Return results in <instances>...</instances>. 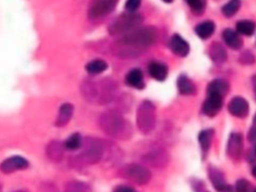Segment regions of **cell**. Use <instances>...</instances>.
Instances as JSON below:
<instances>
[{"instance_id": "cell-1", "label": "cell", "mask_w": 256, "mask_h": 192, "mask_svg": "<svg viewBox=\"0 0 256 192\" xmlns=\"http://www.w3.org/2000/svg\"><path fill=\"white\" fill-rule=\"evenodd\" d=\"M158 37L157 29L152 26L138 27L124 34L112 46V52L116 57L130 58L139 55L142 50L153 45Z\"/></svg>"}, {"instance_id": "cell-2", "label": "cell", "mask_w": 256, "mask_h": 192, "mask_svg": "<svg viewBox=\"0 0 256 192\" xmlns=\"http://www.w3.org/2000/svg\"><path fill=\"white\" fill-rule=\"evenodd\" d=\"M80 91L83 98L94 105H106L117 97L118 85L111 78H90L82 82Z\"/></svg>"}, {"instance_id": "cell-3", "label": "cell", "mask_w": 256, "mask_h": 192, "mask_svg": "<svg viewBox=\"0 0 256 192\" xmlns=\"http://www.w3.org/2000/svg\"><path fill=\"white\" fill-rule=\"evenodd\" d=\"M111 143L106 141L96 139V138H87L83 140L81 152L71 158V164L74 166H86L99 163L101 160L111 161L112 157L117 155L116 148Z\"/></svg>"}, {"instance_id": "cell-4", "label": "cell", "mask_w": 256, "mask_h": 192, "mask_svg": "<svg viewBox=\"0 0 256 192\" xmlns=\"http://www.w3.org/2000/svg\"><path fill=\"white\" fill-rule=\"evenodd\" d=\"M98 124L107 136L117 140H127L133 133L130 122L116 111H107L101 114Z\"/></svg>"}, {"instance_id": "cell-5", "label": "cell", "mask_w": 256, "mask_h": 192, "mask_svg": "<svg viewBox=\"0 0 256 192\" xmlns=\"http://www.w3.org/2000/svg\"><path fill=\"white\" fill-rule=\"evenodd\" d=\"M143 22L142 15L136 12H126L117 17L108 27L110 35H124L138 28Z\"/></svg>"}, {"instance_id": "cell-6", "label": "cell", "mask_w": 256, "mask_h": 192, "mask_svg": "<svg viewBox=\"0 0 256 192\" xmlns=\"http://www.w3.org/2000/svg\"><path fill=\"white\" fill-rule=\"evenodd\" d=\"M137 127L143 134L150 133L156 123V109L152 102L144 100L140 103L136 114Z\"/></svg>"}, {"instance_id": "cell-7", "label": "cell", "mask_w": 256, "mask_h": 192, "mask_svg": "<svg viewBox=\"0 0 256 192\" xmlns=\"http://www.w3.org/2000/svg\"><path fill=\"white\" fill-rule=\"evenodd\" d=\"M119 175L138 185H144L148 183L151 178L150 171L142 165L136 163L127 164L121 167L119 170Z\"/></svg>"}, {"instance_id": "cell-8", "label": "cell", "mask_w": 256, "mask_h": 192, "mask_svg": "<svg viewBox=\"0 0 256 192\" xmlns=\"http://www.w3.org/2000/svg\"><path fill=\"white\" fill-rule=\"evenodd\" d=\"M118 0H91L88 8V16L90 19H98L111 13Z\"/></svg>"}, {"instance_id": "cell-9", "label": "cell", "mask_w": 256, "mask_h": 192, "mask_svg": "<svg viewBox=\"0 0 256 192\" xmlns=\"http://www.w3.org/2000/svg\"><path fill=\"white\" fill-rule=\"evenodd\" d=\"M29 166L28 161L21 156H11L0 163V171L5 174L24 170Z\"/></svg>"}, {"instance_id": "cell-10", "label": "cell", "mask_w": 256, "mask_h": 192, "mask_svg": "<svg viewBox=\"0 0 256 192\" xmlns=\"http://www.w3.org/2000/svg\"><path fill=\"white\" fill-rule=\"evenodd\" d=\"M223 104V96L216 93H208L203 104V112L205 115L213 117L219 113Z\"/></svg>"}, {"instance_id": "cell-11", "label": "cell", "mask_w": 256, "mask_h": 192, "mask_svg": "<svg viewBox=\"0 0 256 192\" xmlns=\"http://www.w3.org/2000/svg\"><path fill=\"white\" fill-rule=\"evenodd\" d=\"M142 159L148 165L156 168H162L168 162L167 154L161 149H154L147 152L145 155H143Z\"/></svg>"}, {"instance_id": "cell-12", "label": "cell", "mask_w": 256, "mask_h": 192, "mask_svg": "<svg viewBox=\"0 0 256 192\" xmlns=\"http://www.w3.org/2000/svg\"><path fill=\"white\" fill-rule=\"evenodd\" d=\"M228 110L231 115L238 118H244L249 112V104L243 97L236 96L230 100Z\"/></svg>"}, {"instance_id": "cell-13", "label": "cell", "mask_w": 256, "mask_h": 192, "mask_svg": "<svg viewBox=\"0 0 256 192\" xmlns=\"http://www.w3.org/2000/svg\"><path fill=\"white\" fill-rule=\"evenodd\" d=\"M243 140L242 135L239 133H232L229 137L227 144V154L231 159L238 160L242 154Z\"/></svg>"}, {"instance_id": "cell-14", "label": "cell", "mask_w": 256, "mask_h": 192, "mask_svg": "<svg viewBox=\"0 0 256 192\" xmlns=\"http://www.w3.org/2000/svg\"><path fill=\"white\" fill-rule=\"evenodd\" d=\"M169 47L175 55H178L180 57H185L190 50V47L187 41L178 34H174L171 37L169 42Z\"/></svg>"}, {"instance_id": "cell-15", "label": "cell", "mask_w": 256, "mask_h": 192, "mask_svg": "<svg viewBox=\"0 0 256 192\" xmlns=\"http://www.w3.org/2000/svg\"><path fill=\"white\" fill-rule=\"evenodd\" d=\"M65 152V145L59 141H52L46 147L47 157L54 162H59L63 159Z\"/></svg>"}, {"instance_id": "cell-16", "label": "cell", "mask_w": 256, "mask_h": 192, "mask_svg": "<svg viewBox=\"0 0 256 192\" xmlns=\"http://www.w3.org/2000/svg\"><path fill=\"white\" fill-rule=\"evenodd\" d=\"M148 72L152 78L157 81H163L168 74V68L165 64L157 61L150 62L148 65Z\"/></svg>"}, {"instance_id": "cell-17", "label": "cell", "mask_w": 256, "mask_h": 192, "mask_svg": "<svg viewBox=\"0 0 256 192\" xmlns=\"http://www.w3.org/2000/svg\"><path fill=\"white\" fill-rule=\"evenodd\" d=\"M222 37H223V40L224 42L232 49L234 50H237V49H240L243 45V41L239 35L238 32L230 29V28H227L223 31L222 33Z\"/></svg>"}, {"instance_id": "cell-18", "label": "cell", "mask_w": 256, "mask_h": 192, "mask_svg": "<svg viewBox=\"0 0 256 192\" xmlns=\"http://www.w3.org/2000/svg\"><path fill=\"white\" fill-rule=\"evenodd\" d=\"M125 80H126V83L129 86H131L133 88H136V89H143L144 86H145L143 73L138 68L131 69L127 73V75L125 77Z\"/></svg>"}, {"instance_id": "cell-19", "label": "cell", "mask_w": 256, "mask_h": 192, "mask_svg": "<svg viewBox=\"0 0 256 192\" xmlns=\"http://www.w3.org/2000/svg\"><path fill=\"white\" fill-rule=\"evenodd\" d=\"M73 111H74V108L71 103H64L59 109V112L55 121V125L57 127L65 126L70 121L73 115Z\"/></svg>"}, {"instance_id": "cell-20", "label": "cell", "mask_w": 256, "mask_h": 192, "mask_svg": "<svg viewBox=\"0 0 256 192\" xmlns=\"http://www.w3.org/2000/svg\"><path fill=\"white\" fill-rule=\"evenodd\" d=\"M209 56L212 59V61L216 64H221L226 61L227 59V53L224 47L217 42H214L209 49Z\"/></svg>"}, {"instance_id": "cell-21", "label": "cell", "mask_w": 256, "mask_h": 192, "mask_svg": "<svg viewBox=\"0 0 256 192\" xmlns=\"http://www.w3.org/2000/svg\"><path fill=\"white\" fill-rule=\"evenodd\" d=\"M177 87L182 95H193L196 91L194 83L186 75H180L178 77Z\"/></svg>"}, {"instance_id": "cell-22", "label": "cell", "mask_w": 256, "mask_h": 192, "mask_svg": "<svg viewBox=\"0 0 256 192\" xmlns=\"http://www.w3.org/2000/svg\"><path fill=\"white\" fill-rule=\"evenodd\" d=\"M209 175L214 188L217 189L219 192H224L228 185L225 182L223 174L217 168H210Z\"/></svg>"}, {"instance_id": "cell-23", "label": "cell", "mask_w": 256, "mask_h": 192, "mask_svg": "<svg viewBox=\"0 0 256 192\" xmlns=\"http://www.w3.org/2000/svg\"><path fill=\"white\" fill-rule=\"evenodd\" d=\"M229 90V84L223 79H214L207 86V93H216L224 96Z\"/></svg>"}, {"instance_id": "cell-24", "label": "cell", "mask_w": 256, "mask_h": 192, "mask_svg": "<svg viewBox=\"0 0 256 192\" xmlns=\"http://www.w3.org/2000/svg\"><path fill=\"white\" fill-rule=\"evenodd\" d=\"M214 30H215V24L210 20L203 21L195 27L196 34L202 39L209 38L214 33Z\"/></svg>"}, {"instance_id": "cell-25", "label": "cell", "mask_w": 256, "mask_h": 192, "mask_svg": "<svg viewBox=\"0 0 256 192\" xmlns=\"http://www.w3.org/2000/svg\"><path fill=\"white\" fill-rule=\"evenodd\" d=\"M213 136H214L213 129H205L199 133L198 140H199V143H200L203 153H207V151L209 150Z\"/></svg>"}, {"instance_id": "cell-26", "label": "cell", "mask_w": 256, "mask_h": 192, "mask_svg": "<svg viewBox=\"0 0 256 192\" xmlns=\"http://www.w3.org/2000/svg\"><path fill=\"white\" fill-rule=\"evenodd\" d=\"M107 63L102 59H94L87 63L86 70L91 75H98L107 69Z\"/></svg>"}, {"instance_id": "cell-27", "label": "cell", "mask_w": 256, "mask_h": 192, "mask_svg": "<svg viewBox=\"0 0 256 192\" xmlns=\"http://www.w3.org/2000/svg\"><path fill=\"white\" fill-rule=\"evenodd\" d=\"M236 29L239 34H242L245 36H251L255 32L256 24L251 20H240L236 24Z\"/></svg>"}, {"instance_id": "cell-28", "label": "cell", "mask_w": 256, "mask_h": 192, "mask_svg": "<svg viewBox=\"0 0 256 192\" xmlns=\"http://www.w3.org/2000/svg\"><path fill=\"white\" fill-rule=\"evenodd\" d=\"M64 192H92L88 184L81 181H70L65 185Z\"/></svg>"}, {"instance_id": "cell-29", "label": "cell", "mask_w": 256, "mask_h": 192, "mask_svg": "<svg viewBox=\"0 0 256 192\" xmlns=\"http://www.w3.org/2000/svg\"><path fill=\"white\" fill-rule=\"evenodd\" d=\"M241 6L240 0H229L223 7H222V13L226 17H231L234 14L237 13Z\"/></svg>"}, {"instance_id": "cell-30", "label": "cell", "mask_w": 256, "mask_h": 192, "mask_svg": "<svg viewBox=\"0 0 256 192\" xmlns=\"http://www.w3.org/2000/svg\"><path fill=\"white\" fill-rule=\"evenodd\" d=\"M82 143H83V139L81 135L78 133H74L70 135V137L65 141L64 145H65V148L69 150H77L81 148Z\"/></svg>"}, {"instance_id": "cell-31", "label": "cell", "mask_w": 256, "mask_h": 192, "mask_svg": "<svg viewBox=\"0 0 256 192\" xmlns=\"http://www.w3.org/2000/svg\"><path fill=\"white\" fill-rule=\"evenodd\" d=\"M195 14H201L205 10L206 0H185Z\"/></svg>"}, {"instance_id": "cell-32", "label": "cell", "mask_w": 256, "mask_h": 192, "mask_svg": "<svg viewBox=\"0 0 256 192\" xmlns=\"http://www.w3.org/2000/svg\"><path fill=\"white\" fill-rule=\"evenodd\" d=\"M250 183L245 179H240L236 183V192H250Z\"/></svg>"}, {"instance_id": "cell-33", "label": "cell", "mask_w": 256, "mask_h": 192, "mask_svg": "<svg viewBox=\"0 0 256 192\" xmlns=\"http://www.w3.org/2000/svg\"><path fill=\"white\" fill-rule=\"evenodd\" d=\"M141 4V0H127L125 3V8L127 12H136Z\"/></svg>"}, {"instance_id": "cell-34", "label": "cell", "mask_w": 256, "mask_h": 192, "mask_svg": "<svg viewBox=\"0 0 256 192\" xmlns=\"http://www.w3.org/2000/svg\"><path fill=\"white\" fill-rule=\"evenodd\" d=\"M239 60H240L243 64H251V63L254 62V56H253V54H252L251 52L246 51V52H244V53L241 55V57H240Z\"/></svg>"}, {"instance_id": "cell-35", "label": "cell", "mask_w": 256, "mask_h": 192, "mask_svg": "<svg viewBox=\"0 0 256 192\" xmlns=\"http://www.w3.org/2000/svg\"><path fill=\"white\" fill-rule=\"evenodd\" d=\"M114 192H136V191L129 186H118L114 190Z\"/></svg>"}, {"instance_id": "cell-36", "label": "cell", "mask_w": 256, "mask_h": 192, "mask_svg": "<svg viewBox=\"0 0 256 192\" xmlns=\"http://www.w3.org/2000/svg\"><path fill=\"white\" fill-rule=\"evenodd\" d=\"M252 174H253V176L256 178V166L253 168V170H252Z\"/></svg>"}, {"instance_id": "cell-37", "label": "cell", "mask_w": 256, "mask_h": 192, "mask_svg": "<svg viewBox=\"0 0 256 192\" xmlns=\"http://www.w3.org/2000/svg\"><path fill=\"white\" fill-rule=\"evenodd\" d=\"M254 127H256V114L254 116Z\"/></svg>"}, {"instance_id": "cell-38", "label": "cell", "mask_w": 256, "mask_h": 192, "mask_svg": "<svg viewBox=\"0 0 256 192\" xmlns=\"http://www.w3.org/2000/svg\"><path fill=\"white\" fill-rule=\"evenodd\" d=\"M164 2H166V3H171L173 0H163Z\"/></svg>"}, {"instance_id": "cell-39", "label": "cell", "mask_w": 256, "mask_h": 192, "mask_svg": "<svg viewBox=\"0 0 256 192\" xmlns=\"http://www.w3.org/2000/svg\"><path fill=\"white\" fill-rule=\"evenodd\" d=\"M255 97H256V86H255Z\"/></svg>"}, {"instance_id": "cell-40", "label": "cell", "mask_w": 256, "mask_h": 192, "mask_svg": "<svg viewBox=\"0 0 256 192\" xmlns=\"http://www.w3.org/2000/svg\"><path fill=\"white\" fill-rule=\"evenodd\" d=\"M16 192H26V191H16Z\"/></svg>"}, {"instance_id": "cell-41", "label": "cell", "mask_w": 256, "mask_h": 192, "mask_svg": "<svg viewBox=\"0 0 256 192\" xmlns=\"http://www.w3.org/2000/svg\"><path fill=\"white\" fill-rule=\"evenodd\" d=\"M0 192H2V188H1V186H0Z\"/></svg>"}, {"instance_id": "cell-42", "label": "cell", "mask_w": 256, "mask_h": 192, "mask_svg": "<svg viewBox=\"0 0 256 192\" xmlns=\"http://www.w3.org/2000/svg\"><path fill=\"white\" fill-rule=\"evenodd\" d=\"M254 192H256V190H255V191H254Z\"/></svg>"}]
</instances>
